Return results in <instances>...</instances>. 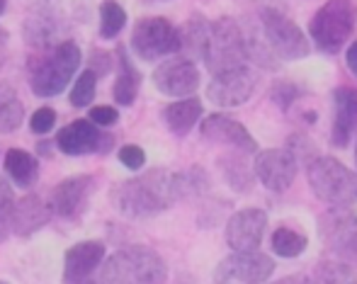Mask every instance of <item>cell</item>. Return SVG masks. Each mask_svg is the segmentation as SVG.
I'll list each match as a JSON object with an SVG mask.
<instances>
[{
    "mask_svg": "<svg viewBox=\"0 0 357 284\" xmlns=\"http://www.w3.org/2000/svg\"><path fill=\"white\" fill-rule=\"evenodd\" d=\"M112 202L124 216L132 219H149L155 214L170 209L180 202L178 194V173L153 168L132 180L122 182L112 192Z\"/></svg>",
    "mask_w": 357,
    "mask_h": 284,
    "instance_id": "cell-1",
    "label": "cell"
},
{
    "mask_svg": "<svg viewBox=\"0 0 357 284\" xmlns=\"http://www.w3.org/2000/svg\"><path fill=\"white\" fill-rule=\"evenodd\" d=\"M80 49L78 44L66 39L47 52H37L29 61V88L39 97H56L68 88L73 73L80 68Z\"/></svg>",
    "mask_w": 357,
    "mask_h": 284,
    "instance_id": "cell-2",
    "label": "cell"
},
{
    "mask_svg": "<svg viewBox=\"0 0 357 284\" xmlns=\"http://www.w3.org/2000/svg\"><path fill=\"white\" fill-rule=\"evenodd\" d=\"M168 267L155 251L146 246H129L105 260L100 284H165Z\"/></svg>",
    "mask_w": 357,
    "mask_h": 284,
    "instance_id": "cell-3",
    "label": "cell"
},
{
    "mask_svg": "<svg viewBox=\"0 0 357 284\" xmlns=\"http://www.w3.org/2000/svg\"><path fill=\"white\" fill-rule=\"evenodd\" d=\"M248 61H250V29H245L234 17L214 19L209 49H207V56H204V63L212 71V76L238 66H248Z\"/></svg>",
    "mask_w": 357,
    "mask_h": 284,
    "instance_id": "cell-4",
    "label": "cell"
},
{
    "mask_svg": "<svg viewBox=\"0 0 357 284\" xmlns=\"http://www.w3.org/2000/svg\"><path fill=\"white\" fill-rule=\"evenodd\" d=\"M311 192L331 207H353L357 202V173L331 156H321L306 166Z\"/></svg>",
    "mask_w": 357,
    "mask_h": 284,
    "instance_id": "cell-5",
    "label": "cell"
},
{
    "mask_svg": "<svg viewBox=\"0 0 357 284\" xmlns=\"http://www.w3.org/2000/svg\"><path fill=\"white\" fill-rule=\"evenodd\" d=\"M357 10L353 0H326L309 22L314 44L326 54H335L355 32Z\"/></svg>",
    "mask_w": 357,
    "mask_h": 284,
    "instance_id": "cell-6",
    "label": "cell"
},
{
    "mask_svg": "<svg viewBox=\"0 0 357 284\" xmlns=\"http://www.w3.org/2000/svg\"><path fill=\"white\" fill-rule=\"evenodd\" d=\"M258 24L260 37H263L265 47L273 52L275 58L296 61V58H306L311 54V44L306 34L299 29V24L291 22L280 10L263 8L258 15Z\"/></svg>",
    "mask_w": 357,
    "mask_h": 284,
    "instance_id": "cell-7",
    "label": "cell"
},
{
    "mask_svg": "<svg viewBox=\"0 0 357 284\" xmlns=\"http://www.w3.org/2000/svg\"><path fill=\"white\" fill-rule=\"evenodd\" d=\"M183 42H180V29L165 17H144L134 24L132 32V52L144 61H155V58L178 54Z\"/></svg>",
    "mask_w": 357,
    "mask_h": 284,
    "instance_id": "cell-8",
    "label": "cell"
},
{
    "mask_svg": "<svg viewBox=\"0 0 357 284\" xmlns=\"http://www.w3.org/2000/svg\"><path fill=\"white\" fill-rule=\"evenodd\" d=\"M255 83L258 78L250 66L231 68V71L212 76L207 86V97L216 107H238V104L248 102L250 95L255 93Z\"/></svg>",
    "mask_w": 357,
    "mask_h": 284,
    "instance_id": "cell-9",
    "label": "cell"
},
{
    "mask_svg": "<svg viewBox=\"0 0 357 284\" xmlns=\"http://www.w3.org/2000/svg\"><path fill=\"white\" fill-rule=\"evenodd\" d=\"M296 158L287 148H265L258 151L253 163V173L273 192H287L296 178Z\"/></svg>",
    "mask_w": 357,
    "mask_h": 284,
    "instance_id": "cell-10",
    "label": "cell"
},
{
    "mask_svg": "<svg viewBox=\"0 0 357 284\" xmlns=\"http://www.w3.org/2000/svg\"><path fill=\"white\" fill-rule=\"evenodd\" d=\"M153 86L168 97H192V93L199 88V68L185 56L170 58L153 71Z\"/></svg>",
    "mask_w": 357,
    "mask_h": 284,
    "instance_id": "cell-11",
    "label": "cell"
},
{
    "mask_svg": "<svg viewBox=\"0 0 357 284\" xmlns=\"http://www.w3.org/2000/svg\"><path fill=\"white\" fill-rule=\"evenodd\" d=\"M275 262L270 255L260 251L250 253H231L219 265V280H231L241 284H265L273 277Z\"/></svg>",
    "mask_w": 357,
    "mask_h": 284,
    "instance_id": "cell-12",
    "label": "cell"
},
{
    "mask_svg": "<svg viewBox=\"0 0 357 284\" xmlns=\"http://www.w3.org/2000/svg\"><path fill=\"white\" fill-rule=\"evenodd\" d=\"M268 228V214L263 209H241L226 223V243L234 253L258 251Z\"/></svg>",
    "mask_w": 357,
    "mask_h": 284,
    "instance_id": "cell-13",
    "label": "cell"
},
{
    "mask_svg": "<svg viewBox=\"0 0 357 284\" xmlns=\"http://www.w3.org/2000/svg\"><path fill=\"white\" fill-rule=\"evenodd\" d=\"M202 136L212 143H221V146H231L241 153H258V143L250 136V132L236 119L226 117V114H209L199 127Z\"/></svg>",
    "mask_w": 357,
    "mask_h": 284,
    "instance_id": "cell-14",
    "label": "cell"
},
{
    "mask_svg": "<svg viewBox=\"0 0 357 284\" xmlns=\"http://www.w3.org/2000/svg\"><path fill=\"white\" fill-rule=\"evenodd\" d=\"M105 246L100 241H80L66 251L63 258V284H85L102 265Z\"/></svg>",
    "mask_w": 357,
    "mask_h": 284,
    "instance_id": "cell-15",
    "label": "cell"
},
{
    "mask_svg": "<svg viewBox=\"0 0 357 284\" xmlns=\"http://www.w3.org/2000/svg\"><path fill=\"white\" fill-rule=\"evenodd\" d=\"M93 192V178L90 175H73L61 180L52 192V212L61 219H78L85 212V204Z\"/></svg>",
    "mask_w": 357,
    "mask_h": 284,
    "instance_id": "cell-16",
    "label": "cell"
},
{
    "mask_svg": "<svg viewBox=\"0 0 357 284\" xmlns=\"http://www.w3.org/2000/svg\"><path fill=\"white\" fill-rule=\"evenodd\" d=\"M335 114H333V129H331V141L333 146L345 148L355 136L357 129V90L355 88H338L333 93Z\"/></svg>",
    "mask_w": 357,
    "mask_h": 284,
    "instance_id": "cell-17",
    "label": "cell"
},
{
    "mask_svg": "<svg viewBox=\"0 0 357 284\" xmlns=\"http://www.w3.org/2000/svg\"><path fill=\"white\" fill-rule=\"evenodd\" d=\"M90 119H75L66 124L61 132L56 134V146L61 148L66 156H83V153L100 151V141H102V132L95 129Z\"/></svg>",
    "mask_w": 357,
    "mask_h": 284,
    "instance_id": "cell-18",
    "label": "cell"
},
{
    "mask_svg": "<svg viewBox=\"0 0 357 284\" xmlns=\"http://www.w3.org/2000/svg\"><path fill=\"white\" fill-rule=\"evenodd\" d=\"M49 216H52V207H47L42 197H37V194H24V197H20L17 204H15L13 233L20 238L34 236V233L47 226Z\"/></svg>",
    "mask_w": 357,
    "mask_h": 284,
    "instance_id": "cell-19",
    "label": "cell"
},
{
    "mask_svg": "<svg viewBox=\"0 0 357 284\" xmlns=\"http://www.w3.org/2000/svg\"><path fill=\"white\" fill-rule=\"evenodd\" d=\"M209 37H212V22L202 15H192L180 29V42H183L180 52L190 61H204L209 49Z\"/></svg>",
    "mask_w": 357,
    "mask_h": 284,
    "instance_id": "cell-20",
    "label": "cell"
},
{
    "mask_svg": "<svg viewBox=\"0 0 357 284\" xmlns=\"http://www.w3.org/2000/svg\"><path fill=\"white\" fill-rule=\"evenodd\" d=\"M199 117H202V102H199V97L178 100V102L168 104V107L163 109L165 124H168V129L175 136L190 134V129L199 122Z\"/></svg>",
    "mask_w": 357,
    "mask_h": 284,
    "instance_id": "cell-21",
    "label": "cell"
},
{
    "mask_svg": "<svg viewBox=\"0 0 357 284\" xmlns=\"http://www.w3.org/2000/svg\"><path fill=\"white\" fill-rule=\"evenodd\" d=\"M357 228V216L350 212V207H331L328 212L321 216V238L335 248L348 233Z\"/></svg>",
    "mask_w": 357,
    "mask_h": 284,
    "instance_id": "cell-22",
    "label": "cell"
},
{
    "mask_svg": "<svg viewBox=\"0 0 357 284\" xmlns=\"http://www.w3.org/2000/svg\"><path fill=\"white\" fill-rule=\"evenodd\" d=\"M5 171L13 178L15 185L20 187H32L39 178V166L37 158L32 153L22 151V148H10L5 153Z\"/></svg>",
    "mask_w": 357,
    "mask_h": 284,
    "instance_id": "cell-23",
    "label": "cell"
},
{
    "mask_svg": "<svg viewBox=\"0 0 357 284\" xmlns=\"http://www.w3.org/2000/svg\"><path fill=\"white\" fill-rule=\"evenodd\" d=\"M117 52H119V63H122V73H119L117 81H114L112 95H114V100H117V104L129 107V104H134V100H137L139 86H142V76H139L137 68L129 63L124 47H119Z\"/></svg>",
    "mask_w": 357,
    "mask_h": 284,
    "instance_id": "cell-24",
    "label": "cell"
},
{
    "mask_svg": "<svg viewBox=\"0 0 357 284\" xmlns=\"http://www.w3.org/2000/svg\"><path fill=\"white\" fill-rule=\"evenodd\" d=\"M219 168L224 173V180L229 182V187H234L236 192H250V187H253V173L245 166L243 156H238V153L221 156Z\"/></svg>",
    "mask_w": 357,
    "mask_h": 284,
    "instance_id": "cell-25",
    "label": "cell"
},
{
    "mask_svg": "<svg viewBox=\"0 0 357 284\" xmlns=\"http://www.w3.org/2000/svg\"><path fill=\"white\" fill-rule=\"evenodd\" d=\"M56 34V19L47 13L32 15L24 24V39L34 47H52Z\"/></svg>",
    "mask_w": 357,
    "mask_h": 284,
    "instance_id": "cell-26",
    "label": "cell"
},
{
    "mask_svg": "<svg viewBox=\"0 0 357 284\" xmlns=\"http://www.w3.org/2000/svg\"><path fill=\"white\" fill-rule=\"evenodd\" d=\"M309 246V238L301 231L289 226H280L278 231L273 233V251L278 253L280 258H296L306 251Z\"/></svg>",
    "mask_w": 357,
    "mask_h": 284,
    "instance_id": "cell-27",
    "label": "cell"
},
{
    "mask_svg": "<svg viewBox=\"0 0 357 284\" xmlns=\"http://www.w3.org/2000/svg\"><path fill=\"white\" fill-rule=\"evenodd\" d=\"M127 24V13L117 0H102L100 5V37L114 39Z\"/></svg>",
    "mask_w": 357,
    "mask_h": 284,
    "instance_id": "cell-28",
    "label": "cell"
},
{
    "mask_svg": "<svg viewBox=\"0 0 357 284\" xmlns=\"http://www.w3.org/2000/svg\"><path fill=\"white\" fill-rule=\"evenodd\" d=\"M314 284H353V270L343 260H321L314 272Z\"/></svg>",
    "mask_w": 357,
    "mask_h": 284,
    "instance_id": "cell-29",
    "label": "cell"
},
{
    "mask_svg": "<svg viewBox=\"0 0 357 284\" xmlns=\"http://www.w3.org/2000/svg\"><path fill=\"white\" fill-rule=\"evenodd\" d=\"M209 189V175L199 166H192L190 171L178 173V194L180 199L199 197Z\"/></svg>",
    "mask_w": 357,
    "mask_h": 284,
    "instance_id": "cell-30",
    "label": "cell"
},
{
    "mask_svg": "<svg viewBox=\"0 0 357 284\" xmlns=\"http://www.w3.org/2000/svg\"><path fill=\"white\" fill-rule=\"evenodd\" d=\"M95 88H98V73H95L93 68H88V71H83L78 78H75L73 90L68 95L73 107H78V109L90 107L95 100Z\"/></svg>",
    "mask_w": 357,
    "mask_h": 284,
    "instance_id": "cell-31",
    "label": "cell"
},
{
    "mask_svg": "<svg viewBox=\"0 0 357 284\" xmlns=\"http://www.w3.org/2000/svg\"><path fill=\"white\" fill-rule=\"evenodd\" d=\"M15 192L10 182L0 175V243L13 233V212H15Z\"/></svg>",
    "mask_w": 357,
    "mask_h": 284,
    "instance_id": "cell-32",
    "label": "cell"
},
{
    "mask_svg": "<svg viewBox=\"0 0 357 284\" xmlns=\"http://www.w3.org/2000/svg\"><path fill=\"white\" fill-rule=\"evenodd\" d=\"M22 119H24V104L20 100L8 102L0 109V134H13L15 129H20Z\"/></svg>",
    "mask_w": 357,
    "mask_h": 284,
    "instance_id": "cell-33",
    "label": "cell"
},
{
    "mask_svg": "<svg viewBox=\"0 0 357 284\" xmlns=\"http://www.w3.org/2000/svg\"><path fill=\"white\" fill-rule=\"evenodd\" d=\"M287 151L296 158V163H299V166H301V163H306V166H309L311 161H316L314 143H311V139L304 136V134H291L289 141H287Z\"/></svg>",
    "mask_w": 357,
    "mask_h": 284,
    "instance_id": "cell-34",
    "label": "cell"
},
{
    "mask_svg": "<svg viewBox=\"0 0 357 284\" xmlns=\"http://www.w3.org/2000/svg\"><path fill=\"white\" fill-rule=\"evenodd\" d=\"M119 163L129 171H142L146 166V153L142 146L137 143H127V146L119 148Z\"/></svg>",
    "mask_w": 357,
    "mask_h": 284,
    "instance_id": "cell-35",
    "label": "cell"
},
{
    "mask_svg": "<svg viewBox=\"0 0 357 284\" xmlns=\"http://www.w3.org/2000/svg\"><path fill=\"white\" fill-rule=\"evenodd\" d=\"M54 124H56V112H54L52 107H39V109H34L32 119H29V129H32V134H47V132H52Z\"/></svg>",
    "mask_w": 357,
    "mask_h": 284,
    "instance_id": "cell-36",
    "label": "cell"
},
{
    "mask_svg": "<svg viewBox=\"0 0 357 284\" xmlns=\"http://www.w3.org/2000/svg\"><path fill=\"white\" fill-rule=\"evenodd\" d=\"M333 253L338 260L348 262V265H357V228L353 233H348V236L333 248Z\"/></svg>",
    "mask_w": 357,
    "mask_h": 284,
    "instance_id": "cell-37",
    "label": "cell"
},
{
    "mask_svg": "<svg viewBox=\"0 0 357 284\" xmlns=\"http://www.w3.org/2000/svg\"><path fill=\"white\" fill-rule=\"evenodd\" d=\"M119 119V112L109 104H98V107L90 109V122L98 124V127H112L117 124Z\"/></svg>",
    "mask_w": 357,
    "mask_h": 284,
    "instance_id": "cell-38",
    "label": "cell"
},
{
    "mask_svg": "<svg viewBox=\"0 0 357 284\" xmlns=\"http://www.w3.org/2000/svg\"><path fill=\"white\" fill-rule=\"evenodd\" d=\"M296 88L291 86V83H275V88H273V100L275 102H280V107L282 109H289V104H291V100L296 97Z\"/></svg>",
    "mask_w": 357,
    "mask_h": 284,
    "instance_id": "cell-39",
    "label": "cell"
},
{
    "mask_svg": "<svg viewBox=\"0 0 357 284\" xmlns=\"http://www.w3.org/2000/svg\"><path fill=\"white\" fill-rule=\"evenodd\" d=\"M90 68H93L95 73H107L109 68H112V56H109L107 52H102V49H95L93 56H90Z\"/></svg>",
    "mask_w": 357,
    "mask_h": 284,
    "instance_id": "cell-40",
    "label": "cell"
},
{
    "mask_svg": "<svg viewBox=\"0 0 357 284\" xmlns=\"http://www.w3.org/2000/svg\"><path fill=\"white\" fill-rule=\"evenodd\" d=\"M13 100H17V95H15V88L10 86L8 81H0V109H3L8 102H13Z\"/></svg>",
    "mask_w": 357,
    "mask_h": 284,
    "instance_id": "cell-41",
    "label": "cell"
},
{
    "mask_svg": "<svg viewBox=\"0 0 357 284\" xmlns=\"http://www.w3.org/2000/svg\"><path fill=\"white\" fill-rule=\"evenodd\" d=\"M8 47H10L8 29L0 27V68H3V63H5V61H8Z\"/></svg>",
    "mask_w": 357,
    "mask_h": 284,
    "instance_id": "cell-42",
    "label": "cell"
},
{
    "mask_svg": "<svg viewBox=\"0 0 357 284\" xmlns=\"http://www.w3.org/2000/svg\"><path fill=\"white\" fill-rule=\"evenodd\" d=\"M345 61H348V68L357 76V39L348 47V52H345Z\"/></svg>",
    "mask_w": 357,
    "mask_h": 284,
    "instance_id": "cell-43",
    "label": "cell"
},
{
    "mask_svg": "<svg viewBox=\"0 0 357 284\" xmlns=\"http://www.w3.org/2000/svg\"><path fill=\"white\" fill-rule=\"evenodd\" d=\"M275 284H311V282L301 275H291V277H282V280H278Z\"/></svg>",
    "mask_w": 357,
    "mask_h": 284,
    "instance_id": "cell-44",
    "label": "cell"
},
{
    "mask_svg": "<svg viewBox=\"0 0 357 284\" xmlns=\"http://www.w3.org/2000/svg\"><path fill=\"white\" fill-rule=\"evenodd\" d=\"M5 13V0H0V15Z\"/></svg>",
    "mask_w": 357,
    "mask_h": 284,
    "instance_id": "cell-45",
    "label": "cell"
},
{
    "mask_svg": "<svg viewBox=\"0 0 357 284\" xmlns=\"http://www.w3.org/2000/svg\"><path fill=\"white\" fill-rule=\"evenodd\" d=\"M355 168H357V139H355Z\"/></svg>",
    "mask_w": 357,
    "mask_h": 284,
    "instance_id": "cell-46",
    "label": "cell"
},
{
    "mask_svg": "<svg viewBox=\"0 0 357 284\" xmlns=\"http://www.w3.org/2000/svg\"><path fill=\"white\" fill-rule=\"evenodd\" d=\"M85 284H95V282H90V280H88V282H85Z\"/></svg>",
    "mask_w": 357,
    "mask_h": 284,
    "instance_id": "cell-47",
    "label": "cell"
},
{
    "mask_svg": "<svg viewBox=\"0 0 357 284\" xmlns=\"http://www.w3.org/2000/svg\"><path fill=\"white\" fill-rule=\"evenodd\" d=\"M0 284H8V282H3V280H0Z\"/></svg>",
    "mask_w": 357,
    "mask_h": 284,
    "instance_id": "cell-48",
    "label": "cell"
},
{
    "mask_svg": "<svg viewBox=\"0 0 357 284\" xmlns=\"http://www.w3.org/2000/svg\"><path fill=\"white\" fill-rule=\"evenodd\" d=\"M353 284H355V282H353Z\"/></svg>",
    "mask_w": 357,
    "mask_h": 284,
    "instance_id": "cell-49",
    "label": "cell"
}]
</instances>
